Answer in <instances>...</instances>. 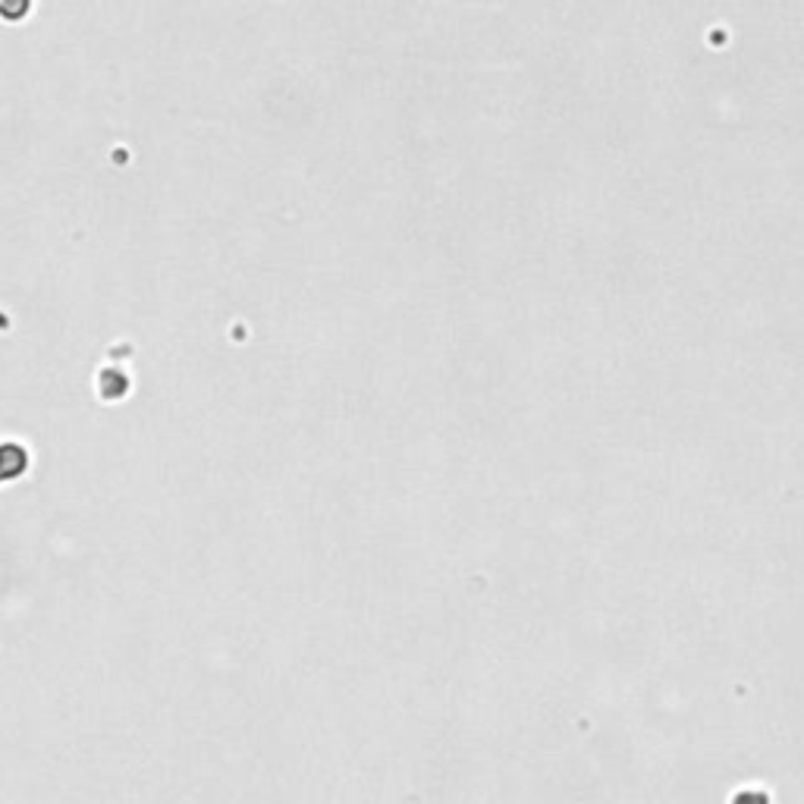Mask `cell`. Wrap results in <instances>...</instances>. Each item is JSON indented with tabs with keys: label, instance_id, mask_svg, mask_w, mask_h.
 <instances>
[{
	"label": "cell",
	"instance_id": "1",
	"mask_svg": "<svg viewBox=\"0 0 804 804\" xmlns=\"http://www.w3.org/2000/svg\"><path fill=\"white\" fill-rule=\"evenodd\" d=\"M26 13H29V0H0V16L22 19Z\"/></svg>",
	"mask_w": 804,
	"mask_h": 804
}]
</instances>
